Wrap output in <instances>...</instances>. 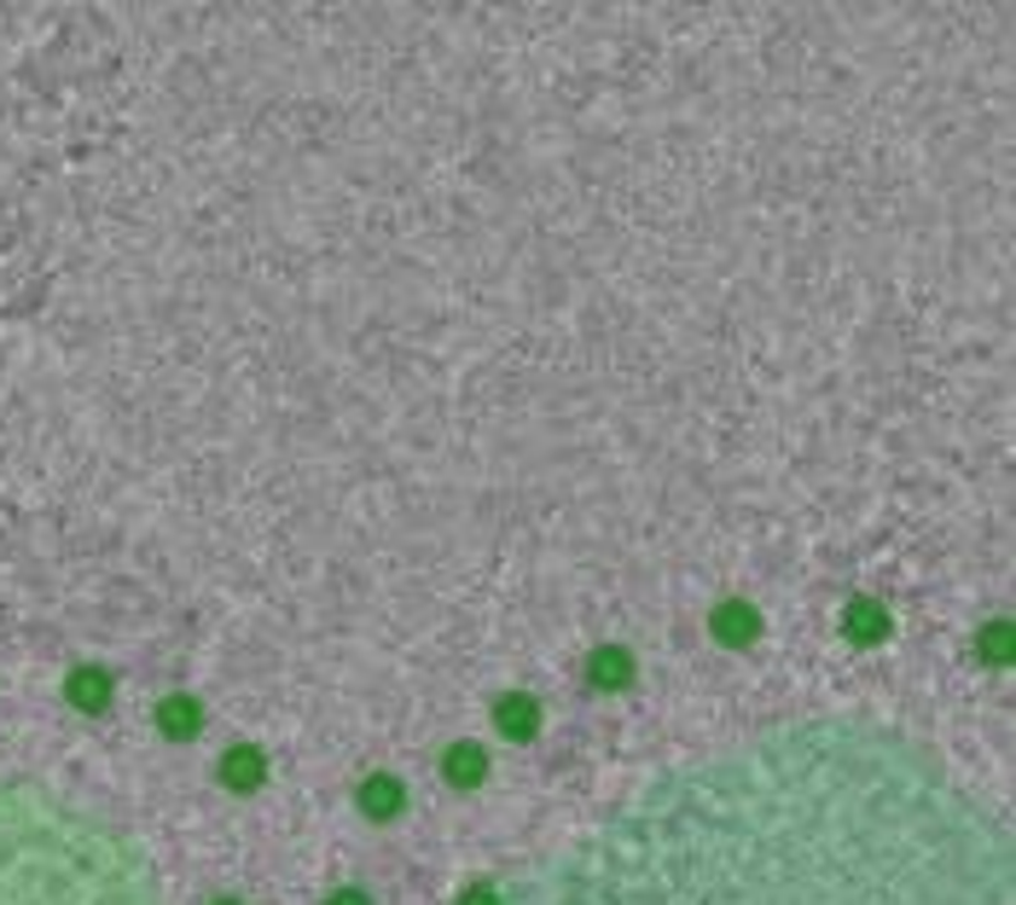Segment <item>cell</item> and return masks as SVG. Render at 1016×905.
<instances>
[{"label": "cell", "mask_w": 1016, "mask_h": 905, "mask_svg": "<svg viewBox=\"0 0 1016 905\" xmlns=\"http://www.w3.org/2000/svg\"><path fill=\"white\" fill-rule=\"evenodd\" d=\"M0 905H163V882L111 818L30 778H0Z\"/></svg>", "instance_id": "7a4b0ae2"}, {"label": "cell", "mask_w": 1016, "mask_h": 905, "mask_svg": "<svg viewBox=\"0 0 1016 905\" xmlns=\"http://www.w3.org/2000/svg\"><path fill=\"white\" fill-rule=\"evenodd\" d=\"M500 905H1016V871L935 749L819 714L645 772Z\"/></svg>", "instance_id": "6da1fadb"}]
</instances>
